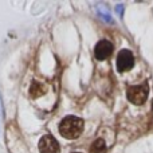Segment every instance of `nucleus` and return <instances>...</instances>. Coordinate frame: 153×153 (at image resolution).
Wrapping results in <instances>:
<instances>
[{"mask_svg":"<svg viewBox=\"0 0 153 153\" xmlns=\"http://www.w3.org/2000/svg\"><path fill=\"white\" fill-rule=\"evenodd\" d=\"M116 12L120 18H122V16H124V4H117L116 5Z\"/></svg>","mask_w":153,"mask_h":153,"instance_id":"obj_9","label":"nucleus"},{"mask_svg":"<svg viewBox=\"0 0 153 153\" xmlns=\"http://www.w3.org/2000/svg\"><path fill=\"white\" fill-rule=\"evenodd\" d=\"M149 94V87L146 83L137 85V86H130L126 90V97L133 105H143L146 101Z\"/></svg>","mask_w":153,"mask_h":153,"instance_id":"obj_2","label":"nucleus"},{"mask_svg":"<svg viewBox=\"0 0 153 153\" xmlns=\"http://www.w3.org/2000/svg\"><path fill=\"white\" fill-rule=\"evenodd\" d=\"M97 13H98V16H100L103 22H106V23H113V19H111V16H110V13H109L108 8H105L102 4H98L97 5Z\"/></svg>","mask_w":153,"mask_h":153,"instance_id":"obj_8","label":"nucleus"},{"mask_svg":"<svg viewBox=\"0 0 153 153\" xmlns=\"http://www.w3.org/2000/svg\"><path fill=\"white\" fill-rule=\"evenodd\" d=\"M0 117H1V101H0Z\"/></svg>","mask_w":153,"mask_h":153,"instance_id":"obj_10","label":"nucleus"},{"mask_svg":"<svg viewBox=\"0 0 153 153\" xmlns=\"http://www.w3.org/2000/svg\"><path fill=\"white\" fill-rule=\"evenodd\" d=\"M106 144L102 138H97L90 146V153H106Z\"/></svg>","mask_w":153,"mask_h":153,"instance_id":"obj_7","label":"nucleus"},{"mask_svg":"<svg viewBox=\"0 0 153 153\" xmlns=\"http://www.w3.org/2000/svg\"><path fill=\"white\" fill-rule=\"evenodd\" d=\"M59 144L53 136L46 134L39 141V151L40 153H59Z\"/></svg>","mask_w":153,"mask_h":153,"instance_id":"obj_4","label":"nucleus"},{"mask_svg":"<svg viewBox=\"0 0 153 153\" xmlns=\"http://www.w3.org/2000/svg\"><path fill=\"white\" fill-rule=\"evenodd\" d=\"M45 93H46L45 85L39 83V82H36V81L32 82L31 87H30V95H31L32 98H38V97H40L42 94H45Z\"/></svg>","mask_w":153,"mask_h":153,"instance_id":"obj_6","label":"nucleus"},{"mask_svg":"<svg viewBox=\"0 0 153 153\" xmlns=\"http://www.w3.org/2000/svg\"><path fill=\"white\" fill-rule=\"evenodd\" d=\"M134 66V56L130 50H121L117 55V70L118 73H124L133 69Z\"/></svg>","mask_w":153,"mask_h":153,"instance_id":"obj_3","label":"nucleus"},{"mask_svg":"<svg viewBox=\"0 0 153 153\" xmlns=\"http://www.w3.org/2000/svg\"><path fill=\"white\" fill-rule=\"evenodd\" d=\"M113 53V45L109 40H100L94 47V55L98 61H105Z\"/></svg>","mask_w":153,"mask_h":153,"instance_id":"obj_5","label":"nucleus"},{"mask_svg":"<svg viewBox=\"0 0 153 153\" xmlns=\"http://www.w3.org/2000/svg\"><path fill=\"white\" fill-rule=\"evenodd\" d=\"M83 132V120L74 116H69L63 118L59 124V133L62 137L67 140H74L79 137Z\"/></svg>","mask_w":153,"mask_h":153,"instance_id":"obj_1","label":"nucleus"}]
</instances>
